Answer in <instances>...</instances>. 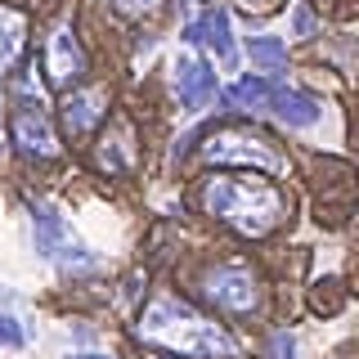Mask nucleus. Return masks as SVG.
<instances>
[{
  "label": "nucleus",
  "mask_w": 359,
  "mask_h": 359,
  "mask_svg": "<svg viewBox=\"0 0 359 359\" xmlns=\"http://www.w3.org/2000/svg\"><path fill=\"white\" fill-rule=\"evenodd\" d=\"M112 5L121 9V14H130V18H140V14H153L162 0H112Z\"/></svg>",
  "instance_id": "obj_16"
},
{
  "label": "nucleus",
  "mask_w": 359,
  "mask_h": 359,
  "mask_svg": "<svg viewBox=\"0 0 359 359\" xmlns=\"http://www.w3.org/2000/svg\"><path fill=\"white\" fill-rule=\"evenodd\" d=\"M207 162L220 166H256V171H287V157L265 140V135H243V130H220L207 140Z\"/></svg>",
  "instance_id": "obj_3"
},
{
  "label": "nucleus",
  "mask_w": 359,
  "mask_h": 359,
  "mask_svg": "<svg viewBox=\"0 0 359 359\" xmlns=\"http://www.w3.org/2000/svg\"><path fill=\"white\" fill-rule=\"evenodd\" d=\"M297 32H301V36H314V18L306 14V9L297 14Z\"/></svg>",
  "instance_id": "obj_19"
},
{
  "label": "nucleus",
  "mask_w": 359,
  "mask_h": 359,
  "mask_svg": "<svg viewBox=\"0 0 359 359\" xmlns=\"http://www.w3.org/2000/svg\"><path fill=\"white\" fill-rule=\"evenodd\" d=\"M207 211L229 220L238 233L261 238L283 220V194L261 175H216L207 184Z\"/></svg>",
  "instance_id": "obj_2"
},
{
  "label": "nucleus",
  "mask_w": 359,
  "mask_h": 359,
  "mask_svg": "<svg viewBox=\"0 0 359 359\" xmlns=\"http://www.w3.org/2000/svg\"><path fill=\"white\" fill-rule=\"evenodd\" d=\"M32 229H36V247L45 256H54V261H81L90 265L86 256H81V247L72 243V233H67V224L54 216V207H45V202H32Z\"/></svg>",
  "instance_id": "obj_4"
},
{
  "label": "nucleus",
  "mask_w": 359,
  "mask_h": 359,
  "mask_svg": "<svg viewBox=\"0 0 359 359\" xmlns=\"http://www.w3.org/2000/svg\"><path fill=\"white\" fill-rule=\"evenodd\" d=\"M247 54H252L256 63H265V67H283L287 63L283 41H274V36H252V41H247Z\"/></svg>",
  "instance_id": "obj_14"
},
{
  "label": "nucleus",
  "mask_w": 359,
  "mask_h": 359,
  "mask_svg": "<svg viewBox=\"0 0 359 359\" xmlns=\"http://www.w3.org/2000/svg\"><path fill=\"white\" fill-rule=\"evenodd\" d=\"M269 359H292V332H274V341H269Z\"/></svg>",
  "instance_id": "obj_17"
},
{
  "label": "nucleus",
  "mask_w": 359,
  "mask_h": 359,
  "mask_svg": "<svg viewBox=\"0 0 359 359\" xmlns=\"http://www.w3.org/2000/svg\"><path fill=\"white\" fill-rule=\"evenodd\" d=\"M104 99H108L104 90H76V95L63 104V121H67V130H72V135H86L99 117H104Z\"/></svg>",
  "instance_id": "obj_11"
},
{
  "label": "nucleus",
  "mask_w": 359,
  "mask_h": 359,
  "mask_svg": "<svg viewBox=\"0 0 359 359\" xmlns=\"http://www.w3.org/2000/svg\"><path fill=\"white\" fill-rule=\"evenodd\" d=\"M22 41H27V18H22L18 9L0 5V72H9V67L18 63Z\"/></svg>",
  "instance_id": "obj_12"
},
{
  "label": "nucleus",
  "mask_w": 359,
  "mask_h": 359,
  "mask_svg": "<svg viewBox=\"0 0 359 359\" xmlns=\"http://www.w3.org/2000/svg\"><path fill=\"white\" fill-rule=\"evenodd\" d=\"M14 140H18V149L27 157H54L59 153V140H54V130H50V121H45L41 108H18Z\"/></svg>",
  "instance_id": "obj_8"
},
{
  "label": "nucleus",
  "mask_w": 359,
  "mask_h": 359,
  "mask_svg": "<svg viewBox=\"0 0 359 359\" xmlns=\"http://www.w3.org/2000/svg\"><path fill=\"white\" fill-rule=\"evenodd\" d=\"M76 359H104V355H76Z\"/></svg>",
  "instance_id": "obj_20"
},
{
  "label": "nucleus",
  "mask_w": 359,
  "mask_h": 359,
  "mask_svg": "<svg viewBox=\"0 0 359 359\" xmlns=\"http://www.w3.org/2000/svg\"><path fill=\"white\" fill-rule=\"evenodd\" d=\"M207 297L216 301L220 310L243 314V310L256 306V278L247 274V269H238V265H224L216 274H207Z\"/></svg>",
  "instance_id": "obj_6"
},
{
  "label": "nucleus",
  "mask_w": 359,
  "mask_h": 359,
  "mask_svg": "<svg viewBox=\"0 0 359 359\" xmlns=\"http://www.w3.org/2000/svg\"><path fill=\"white\" fill-rule=\"evenodd\" d=\"M45 67H50V81L59 86V90H67L72 81H81L86 54H81V45H76L72 22H59V27H54V36H50V59H45Z\"/></svg>",
  "instance_id": "obj_5"
},
{
  "label": "nucleus",
  "mask_w": 359,
  "mask_h": 359,
  "mask_svg": "<svg viewBox=\"0 0 359 359\" xmlns=\"http://www.w3.org/2000/svg\"><path fill=\"white\" fill-rule=\"evenodd\" d=\"M184 36L198 41V45H211V50H216V59H220L224 67H233V59H238L233 36H229V14H224V9H207L198 22H189Z\"/></svg>",
  "instance_id": "obj_9"
},
{
  "label": "nucleus",
  "mask_w": 359,
  "mask_h": 359,
  "mask_svg": "<svg viewBox=\"0 0 359 359\" xmlns=\"http://www.w3.org/2000/svg\"><path fill=\"white\" fill-rule=\"evenodd\" d=\"M269 99V76H243L238 86H229V104L238 108H265Z\"/></svg>",
  "instance_id": "obj_13"
},
{
  "label": "nucleus",
  "mask_w": 359,
  "mask_h": 359,
  "mask_svg": "<svg viewBox=\"0 0 359 359\" xmlns=\"http://www.w3.org/2000/svg\"><path fill=\"white\" fill-rule=\"evenodd\" d=\"M0 346H5V351L22 346V328H18V319H14V314H5V310H0Z\"/></svg>",
  "instance_id": "obj_15"
},
{
  "label": "nucleus",
  "mask_w": 359,
  "mask_h": 359,
  "mask_svg": "<svg viewBox=\"0 0 359 359\" xmlns=\"http://www.w3.org/2000/svg\"><path fill=\"white\" fill-rule=\"evenodd\" d=\"M265 108H274L278 117L287 121V126H314V121H319V104H314V99H306V95H297V90H287L283 81H269Z\"/></svg>",
  "instance_id": "obj_10"
},
{
  "label": "nucleus",
  "mask_w": 359,
  "mask_h": 359,
  "mask_svg": "<svg viewBox=\"0 0 359 359\" xmlns=\"http://www.w3.org/2000/svg\"><path fill=\"white\" fill-rule=\"evenodd\" d=\"M140 337L144 341H157L166 351H180V355H194V359H229L238 346L233 337L220 328V323L202 319L198 310H189L184 301L175 297H157L140 319Z\"/></svg>",
  "instance_id": "obj_1"
},
{
  "label": "nucleus",
  "mask_w": 359,
  "mask_h": 359,
  "mask_svg": "<svg viewBox=\"0 0 359 359\" xmlns=\"http://www.w3.org/2000/svg\"><path fill=\"white\" fill-rule=\"evenodd\" d=\"M247 14H269V9H278V0H243Z\"/></svg>",
  "instance_id": "obj_18"
},
{
  "label": "nucleus",
  "mask_w": 359,
  "mask_h": 359,
  "mask_svg": "<svg viewBox=\"0 0 359 359\" xmlns=\"http://www.w3.org/2000/svg\"><path fill=\"white\" fill-rule=\"evenodd\" d=\"M175 90H180V99H184V108L202 112L216 99V72H211L198 54H180L175 59Z\"/></svg>",
  "instance_id": "obj_7"
}]
</instances>
